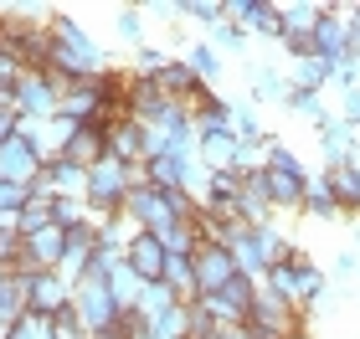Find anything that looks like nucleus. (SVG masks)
<instances>
[{
	"label": "nucleus",
	"instance_id": "1",
	"mask_svg": "<svg viewBox=\"0 0 360 339\" xmlns=\"http://www.w3.org/2000/svg\"><path fill=\"white\" fill-rule=\"evenodd\" d=\"M263 283L273 288L278 298H288L299 314H309V319L324 314V298H330V272H324L304 247H293V257H288V262H278Z\"/></svg>",
	"mask_w": 360,
	"mask_h": 339
},
{
	"label": "nucleus",
	"instance_id": "2",
	"mask_svg": "<svg viewBox=\"0 0 360 339\" xmlns=\"http://www.w3.org/2000/svg\"><path fill=\"white\" fill-rule=\"evenodd\" d=\"M129 190H134V165H119V159L108 154V159H98V165L88 170V206H93L98 221L119 216Z\"/></svg>",
	"mask_w": 360,
	"mask_h": 339
},
{
	"label": "nucleus",
	"instance_id": "3",
	"mask_svg": "<svg viewBox=\"0 0 360 339\" xmlns=\"http://www.w3.org/2000/svg\"><path fill=\"white\" fill-rule=\"evenodd\" d=\"M72 314L83 319L88 339L103 334V329H113V324L124 319V309H119V298H113L108 278H83V283H77V288H72Z\"/></svg>",
	"mask_w": 360,
	"mask_h": 339
},
{
	"label": "nucleus",
	"instance_id": "4",
	"mask_svg": "<svg viewBox=\"0 0 360 339\" xmlns=\"http://www.w3.org/2000/svg\"><path fill=\"white\" fill-rule=\"evenodd\" d=\"M11 98H15L21 119H37V124H52L62 113V88L52 83V72H26L21 83L11 88Z\"/></svg>",
	"mask_w": 360,
	"mask_h": 339
},
{
	"label": "nucleus",
	"instance_id": "5",
	"mask_svg": "<svg viewBox=\"0 0 360 339\" xmlns=\"http://www.w3.org/2000/svg\"><path fill=\"white\" fill-rule=\"evenodd\" d=\"M201 303L211 309L217 324H248V319H252V303H257V278H242V272H237L226 288L201 293Z\"/></svg>",
	"mask_w": 360,
	"mask_h": 339
},
{
	"label": "nucleus",
	"instance_id": "6",
	"mask_svg": "<svg viewBox=\"0 0 360 339\" xmlns=\"http://www.w3.org/2000/svg\"><path fill=\"white\" fill-rule=\"evenodd\" d=\"M226 21H237L248 36L283 41V6L278 0H226Z\"/></svg>",
	"mask_w": 360,
	"mask_h": 339
},
{
	"label": "nucleus",
	"instance_id": "7",
	"mask_svg": "<svg viewBox=\"0 0 360 339\" xmlns=\"http://www.w3.org/2000/svg\"><path fill=\"white\" fill-rule=\"evenodd\" d=\"M108 154L119 165H144L155 154V134L139 119H119V124H108Z\"/></svg>",
	"mask_w": 360,
	"mask_h": 339
},
{
	"label": "nucleus",
	"instance_id": "8",
	"mask_svg": "<svg viewBox=\"0 0 360 339\" xmlns=\"http://www.w3.org/2000/svg\"><path fill=\"white\" fill-rule=\"evenodd\" d=\"M124 216L134 221V226H144V232H155V237L165 232V226H175L170 206H165V190H155V185H134V190H129Z\"/></svg>",
	"mask_w": 360,
	"mask_h": 339
},
{
	"label": "nucleus",
	"instance_id": "9",
	"mask_svg": "<svg viewBox=\"0 0 360 339\" xmlns=\"http://www.w3.org/2000/svg\"><path fill=\"white\" fill-rule=\"evenodd\" d=\"M41 154H37V144H31V139H21V134H15V139H6V144H0V180H15V185H37L41 180Z\"/></svg>",
	"mask_w": 360,
	"mask_h": 339
},
{
	"label": "nucleus",
	"instance_id": "10",
	"mask_svg": "<svg viewBox=\"0 0 360 339\" xmlns=\"http://www.w3.org/2000/svg\"><path fill=\"white\" fill-rule=\"evenodd\" d=\"M195 262V283H201V293H217V288H226L237 278V257H232V247H217V241H206L201 252L191 257Z\"/></svg>",
	"mask_w": 360,
	"mask_h": 339
},
{
	"label": "nucleus",
	"instance_id": "11",
	"mask_svg": "<svg viewBox=\"0 0 360 339\" xmlns=\"http://www.w3.org/2000/svg\"><path fill=\"white\" fill-rule=\"evenodd\" d=\"M288 67H278V62H252L248 67V98L252 103H278L288 108Z\"/></svg>",
	"mask_w": 360,
	"mask_h": 339
},
{
	"label": "nucleus",
	"instance_id": "12",
	"mask_svg": "<svg viewBox=\"0 0 360 339\" xmlns=\"http://www.w3.org/2000/svg\"><path fill=\"white\" fill-rule=\"evenodd\" d=\"M124 262L134 267L144 283H160V278H165V262H170V252H165V241H160L155 232H139V237L124 247Z\"/></svg>",
	"mask_w": 360,
	"mask_h": 339
},
{
	"label": "nucleus",
	"instance_id": "13",
	"mask_svg": "<svg viewBox=\"0 0 360 339\" xmlns=\"http://www.w3.org/2000/svg\"><path fill=\"white\" fill-rule=\"evenodd\" d=\"M37 190H46V196H68V201H88V170L83 165H72V159H52V165L41 170V180Z\"/></svg>",
	"mask_w": 360,
	"mask_h": 339
},
{
	"label": "nucleus",
	"instance_id": "14",
	"mask_svg": "<svg viewBox=\"0 0 360 339\" xmlns=\"http://www.w3.org/2000/svg\"><path fill=\"white\" fill-rule=\"evenodd\" d=\"M319 154H324V170H340V165H355V154H360V139H355V128L340 119L324 124L319 128Z\"/></svg>",
	"mask_w": 360,
	"mask_h": 339
},
{
	"label": "nucleus",
	"instance_id": "15",
	"mask_svg": "<svg viewBox=\"0 0 360 339\" xmlns=\"http://www.w3.org/2000/svg\"><path fill=\"white\" fill-rule=\"evenodd\" d=\"M62 309H72V283H62L57 272H31V314L52 319Z\"/></svg>",
	"mask_w": 360,
	"mask_h": 339
},
{
	"label": "nucleus",
	"instance_id": "16",
	"mask_svg": "<svg viewBox=\"0 0 360 339\" xmlns=\"http://www.w3.org/2000/svg\"><path fill=\"white\" fill-rule=\"evenodd\" d=\"M345 46H350V21H345V11H340V6H324L319 26H314V52L330 57V62H340V57H345Z\"/></svg>",
	"mask_w": 360,
	"mask_h": 339
},
{
	"label": "nucleus",
	"instance_id": "17",
	"mask_svg": "<svg viewBox=\"0 0 360 339\" xmlns=\"http://www.w3.org/2000/svg\"><path fill=\"white\" fill-rule=\"evenodd\" d=\"M263 190H268L273 211H293V216H299L304 190H309V175H293V170H263Z\"/></svg>",
	"mask_w": 360,
	"mask_h": 339
},
{
	"label": "nucleus",
	"instance_id": "18",
	"mask_svg": "<svg viewBox=\"0 0 360 339\" xmlns=\"http://www.w3.org/2000/svg\"><path fill=\"white\" fill-rule=\"evenodd\" d=\"M62 159H72V165H83V170H93L98 159H108V124H83Z\"/></svg>",
	"mask_w": 360,
	"mask_h": 339
},
{
	"label": "nucleus",
	"instance_id": "19",
	"mask_svg": "<svg viewBox=\"0 0 360 339\" xmlns=\"http://www.w3.org/2000/svg\"><path fill=\"white\" fill-rule=\"evenodd\" d=\"M330 67L335 62L330 57H293L288 62V88L293 93H330Z\"/></svg>",
	"mask_w": 360,
	"mask_h": 339
},
{
	"label": "nucleus",
	"instance_id": "20",
	"mask_svg": "<svg viewBox=\"0 0 360 339\" xmlns=\"http://www.w3.org/2000/svg\"><path fill=\"white\" fill-rule=\"evenodd\" d=\"M299 216L309 221H340L345 211H340V201H335V190H330V175H309V190H304V206H299Z\"/></svg>",
	"mask_w": 360,
	"mask_h": 339
},
{
	"label": "nucleus",
	"instance_id": "21",
	"mask_svg": "<svg viewBox=\"0 0 360 339\" xmlns=\"http://www.w3.org/2000/svg\"><path fill=\"white\" fill-rule=\"evenodd\" d=\"M195 134H201V154L211 170H232V159H237V149H242V139L232 134V128H195Z\"/></svg>",
	"mask_w": 360,
	"mask_h": 339
},
{
	"label": "nucleus",
	"instance_id": "22",
	"mask_svg": "<svg viewBox=\"0 0 360 339\" xmlns=\"http://www.w3.org/2000/svg\"><path fill=\"white\" fill-rule=\"evenodd\" d=\"M26 314H31V272H6L0 278V319L15 324Z\"/></svg>",
	"mask_w": 360,
	"mask_h": 339
},
{
	"label": "nucleus",
	"instance_id": "23",
	"mask_svg": "<svg viewBox=\"0 0 360 339\" xmlns=\"http://www.w3.org/2000/svg\"><path fill=\"white\" fill-rule=\"evenodd\" d=\"M180 57L191 62V72L201 77V83H211V88L221 83V72H226V57H221L217 46L206 41V36H201V41H191V46H186V52H180Z\"/></svg>",
	"mask_w": 360,
	"mask_h": 339
},
{
	"label": "nucleus",
	"instance_id": "24",
	"mask_svg": "<svg viewBox=\"0 0 360 339\" xmlns=\"http://www.w3.org/2000/svg\"><path fill=\"white\" fill-rule=\"evenodd\" d=\"M330 175V190L340 201V211H345L350 221H360V170L355 165H340V170H324Z\"/></svg>",
	"mask_w": 360,
	"mask_h": 339
},
{
	"label": "nucleus",
	"instance_id": "25",
	"mask_svg": "<svg viewBox=\"0 0 360 339\" xmlns=\"http://www.w3.org/2000/svg\"><path fill=\"white\" fill-rule=\"evenodd\" d=\"M226 124H232V134H237L242 144H263V139H268V128H263V119H257V103H252V98H232Z\"/></svg>",
	"mask_w": 360,
	"mask_h": 339
},
{
	"label": "nucleus",
	"instance_id": "26",
	"mask_svg": "<svg viewBox=\"0 0 360 339\" xmlns=\"http://www.w3.org/2000/svg\"><path fill=\"white\" fill-rule=\"evenodd\" d=\"M160 283H165L180 303H195V298H201V283H195V262H191V257H170Z\"/></svg>",
	"mask_w": 360,
	"mask_h": 339
},
{
	"label": "nucleus",
	"instance_id": "27",
	"mask_svg": "<svg viewBox=\"0 0 360 339\" xmlns=\"http://www.w3.org/2000/svg\"><path fill=\"white\" fill-rule=\"evenodd\" d=\"M144 6H113V36H119L129 52H139V46H150L144 41Z\"/></svg>",
	"mask_w": 360,
	"mask_h": 339
},
{
	"label": "nucleus",
	"instance_id": "28",
	"mask_svg": "<svg viewBox=\"0 0 360 339\" xmlns=\"http://www.w3.org/2000/svg\"><path fill=\"white\" fill-rule=\"evenodd\" d=\"M324 6L319 0H293V6H283V36H314Z\"/></svg>",
	"mask_w": 360,
	"mask_h": 339
},
{
	"label": "nucleus",
	"instance_id": "29",
	"mask_svg": "<svg viewBox=\"0 0 360 339\" xmlns=\"http://www.w3.org/2000/svg\"><path fill=\"white\" fill-rule=\"evenodd\" d=\"M108 288H113V298H119V309H139V298H144V288H150V283H144L129 262H119L108 272Z\"/></svg>",
	"mask_w": 360,
	"mask_h": 339
},
{
	"label": "nucleus",
	"instance_id": "30",
	"mask_svg": "<svg viewBox=\"0 0 360 339\" xmlns=\"http://www.w3.org/2000/svg\"><path fill=\"white\" fill-rule=\"evenodd\" d=\"M335 278V288L340 293H360V252L355 247H345V252H335V262L324 267Z\"/></svg>",
	"mask_w": 360,
	"mask_h": 339
},
{
	"label": "nucleus",
	"instance_id": "31",
	"mask_svg": "<svg viewBox=\"0 0 360 339\" xmlns=\"http://www.w3.org/2000/svg\"><path fill=\"white\" fill-rule=\"evenodd\" d=\"M175 6H180V15H191L195 26H206V36L226 21V0H175Z\"/></svg>",
	"mask_w": 360,
	"mask_h": 339
},
{
	"label": "nucleus",
	"instance_id": "32",
	"mask_svg": "<svg viewBox=\"0 0 360 339\" xmlns=\"http://www.w3.org/2000/svg\"><path fill=\"white\" fill-rule=\"evenodd\" d=\"M288 108L299 113V119H309L314 128H324V124L335 119V108L324 103V93H288Z\"/></svg>",
	"mask_w": 360,
	"mask_h": 339
},
{
	"label": "nucleus",
	"instance_id": "33",
	"mask_svg": "<svg viewBox=\"0 0 360 339\" xmlns=\"http://www.w3.org/2000/svg\"><path fill=\"white\" fill-rule=\"evenodd\" d=\"M52 201H57V196H46V190H37V196L26 201V211L15 216V226H21V237L41 232V226H52Z\"/></svg>",
	"mask_w": 360,
	"mask_h": 339
},
{
	"label": "nucleus",
	"instance_id": "34",
	"mask_svg": "<svg viewBox=\"0 0 360 339\" xmlns=\"http://www.w3.org/2000/svg\"><path fill=\"white\" fill-rule=\"evenodd\" d=\"M160 241H165V252H170V257H195V252H201V237H195V226H191V221L165 226V232H160Z\"/></svg>",
	"mask_w": 360,
	"mask_h": 339
},
{
	"label": "nucleus",
	"instance_id": "35",
	"mask_svg": "<svg viewBox=\"0 0 360 339\" xmlns=\"http://www.w3.org/2000/svg\"><path fill=\"white\" fill-rule=\"evenodd\" d=\"M206 41H211V46H217V52H221L226 62H232V57H242V52H248V41H252V36H248V31H242L237 21H221V26H217V31H211V36H206Z\"/></svg>",
	"mask_w": 360,
	"mask_h": 339
},
{
	"label": "nucleus",
	"instance_id": "36",
	"mask_svg": "<svg viewBox=\"0 0 360 339\" xmlns=\"http://www.w3.org/2000/svg\"><path fill=\"white\" fill-rule=\"evenodd\" d=\"M175 303H180V298L170 293L165 283H150V288H144V298H139V309H134V314L144 319V324H155V319L165 314V309H175Z\"/></svg>",
	"mask_w": 360,
	"mask_h": 339
},
{
	"label": "nucleus",
	"instance_id": "37",
	"mask_svg": "<svg viewBox=\"0 0 360 339\" xmlns=\"http://www.w3.org/2000/svg\"><path fill=\"white\" fill-rule=\"evenodd\" d=\"M52 221L68 232V226H83V221H98V216H93L88 201H68V196H62V201H52Z\"/></svg>",
	"mask_w": 360,
	"mask_h": 339
},
{
	"label": "nucleus",
	"instance_id": "38",
	"mask_svg": "<svg viewBox=\"0 0 360 339\" xmlns=\"http://www.w3.org/2000/svg\"><path fill=\"white\" fill-rule=\"evenodd\" d=\"M31 196H37V185H15V180H0V211H11V216H21Z\"/></svg>",
	"mask_w": 360,
	"mask_h": 339
},
{
	"label": "nucleus",
	"instance_id": "39",
	"mask_svg": "<svg viewBox=\"0 0 360 339\" xmlns=\"http://www.w3.org/2000/svg\"><path fill=\"white\" fill-rule=\"evenodd\" d=\"M26 77V67H21V57H15V46H6L0 52V93H11L15 83Z\"/></svg>",
	"mask_w": 360,
	"mask_h": 339
},
{
	"label": "nucleus",
	"instance_id": "40",
	"mask_svg": "<svg viewBox=\"0 0 360 339\" xmlns=\"http://www.w3.org/2000/svg\"><path fill=\"white\" fill-rule=\"evenodd\" d=\"M52 339H88V329L72 309H62V314H52Z\"/></svg>",
	"mask_w": 360,
	"mask_h": 339
},
{
	"label": "nucleus",
	"instance_id": "41",
	"mask_svg": "<svg viewBox=\"0 0 360 339\" xmlns=\"http://www.w3.org/2000/svg\"><path fill=\"white\" fill-rule=\"evenodd\" d=\"M15 128H21V113H15V98L11 93H0V144L15 139Z\"/></svg>",
	"mask_w": 360,
	"mask_h": 339
},
{
	"label": "nucleus",
	"instance_id": "42",
	"mask_svg": "<svg viewBox=\"0 0 360 339\" xmlns=\"http://www.w3.org/2000/svg\"><path fill=\"white\" fill-rule=\"evenodd\" d=\"M335 113H340V119H345L350 128H360V88H355V93H345V98H340V108H335Z\"/></svg>",
	"mask_w": 360,
	"mask_h": 339
},
{
	"label": "nucleus",
	"instance_id": "43",
	"mask_svg": "<svg viewBox=\"0 0 360 339\" xmlns=\"http://www.w3.org/2000/svg\"><path fill=\"white\" fill-rule=\"evenodd\" d=\"M340 67H350L360 77V36H355V31H350V46H345V57H340Z\"/></svg>",
	"mask_w": 360,
	"mask_h": 339
},
{
	"label": "nucleus",
	"instance_id": "44",
	"mask_svg": "<svg viewBox=\"0 0 360 339\" xmlns=\"http://www.w3.org/2000/svg\"><path fill=\"white\" fill-rule=\"evenodd\" d=\"M211 339H252V329L248 324H217V334Z\"/></svg>",
	"mask_w": 360,
	"mask_h": 339
},
{
	"label": "nucleus",
	"instance_id": "45",
	"mask_svg": "<svg viewBox=\"0 0 360 339\" xmlns=\"http://www.w3.org/2000/svg\"><path fill=\"white\" fill-rule=\"evenodd\" d=\"M0 232H21V226H15V216H11V211H0Z\"/></svg>",
	"mask_w": 360,
	"mask_h": 339
},
{
	"label": "nucleus",
	"instance_id": "46",
	"mask_svg": "<svg viewBox=\"0 0 360 339\" xmlns=\"http://www.w3.org/2000/svg\"><path fill=\"white\" fill-rule=\"evenodd\" d=\"M350 247L360 252V221H350Z\"/></svg>",
	"mask_w": 360,
	"mask_h": 339
},
{
	"label": "nucleus",
	"instance_id": "47",
	"mask_svg": "<svg viewBox=\"0 0 360 339\" xmlns=\"http://www.w3.org/2000/svg\"><path fill=\"white\" fill-rule=\"evenodd\" d=\"M129 339H155V334H150V324H139V329H134V334H129Z\"/></svg>",
	"mask_w": 360,
	"mask_h": 339
},
{
	"label": "nucleus",
	"instance_id": "48",
	"mask_svg": "<svg viewBox=\"0 0 360 339\" xmlns=\"http://www.w3.org/2000/svg\"><path fill=\"white\" fill-rule=\"evenodd\" d=\"M6 334H11V324H6V319H0V339H6Z\"/></svg>",
	"mask_w": 360,
	"mask_h": 339
},
{
	"label": "nucleus",
	"instance_id": "49",
	"mask_svg": "<svg viewBox=\"0 0 360 339\" xmlns=\"http://www.w3.org/2000/svg\"><path fill=\"white\" fill-rule=\"evenodd\" d=\"M293 339H314V334H293Z\"/></svg>",
	"mask_w": 360,
	"mask_h": 339
},
{
	"label": "nucleus",
	"instance_id": "50",
	"mask_svg": "<svg viewBox=\"0 0 360 339\" xmlns=\"http://www.w3.org/2000/svg\"><path fill=\"white\" fill-rule=\"evenodd\" d=\"M0 278H6V267H0Z\"/></svg>",
	"mask_w": 360,
	"mask_h": 339
}]
</instances>
